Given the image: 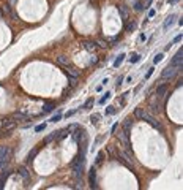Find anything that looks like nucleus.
I'll return each mask as SVG.
<instances>
[{"mask_svg":"<svg viewBox=\"0 0 183 190\" xmlns=\"http://www.w3.org/2000/svg\"><path fill=\"white\" fill-rule=\"evenodd\" d=\"M89 184L92 189H98L97 185V166H92L89 171Z\"/></svg>","mask_w":183,"mask_h":190,"instance_id":"5","label":"nucleus"},{"mask_svg":"<svg viewBox=\"0 0 183 190\" xmlns=\"http://www.w3.org/2000/svg\"><path fill=\"white\" fill-rule=\"evenodd\" d=\"M123 79H125V76H120V78L117 79V87H118V86H120L122 82H123Z\"/></svg>","mask_w":183,"mask_h":190,"instance_id":"41","label":"nucleus"},{"mask_svg":"<svg viewBox=\"0 0 183 190\" xmlns=\"http://www.w3.org/2000/svg\"><path fill=\"white\" fill-rule=\"evenodd\" d=\"M97 44H98V48H107V46H109V43H107V41H104V40H98Z\"/></svg>","mask_w":183,"mask_h":190,"instance_id":"31","label":"nucleus"},{"mask_svg":"<svg viewBox=\"0 0 183 190\" xmlns=\"http://www.w3.org/2000/svg\"><path fill=\"white\" fill-rule=\"evenodd\" d=\"M36 154H38V147H33L30 152H29V155H27V163H32V162L35 160V157H36Z\"/></svg>","mask_w":183,"mask_h":190,"instance_id":"17","label":"nucleus"},{"mask_svg":"<svg viewBox=\"0 0 183 190\" xmlns=\"http://www.w3.org/2000/svg\"><path fill=\"white\" fill-rule=\"evenodd\" d=\"M57 63L60 67H66V65H70V59H68L66 55L62 54V55H58V57H57Z\"/></svg>","mask_w":183,"mask_h":190,"instance_id":"16","label":"nucleus"},{"mask_svg":"<svg viewBox=\"0 0 183 190\" xmlns=\"http://www.w3.org/2000/svg\"><path fill=\"white\" fill-rule=\"evenodd\" d=\"M66 128H68V132L71 133V132H74V130H77V128H79V125H77V124H73V125H68Z\"/></svg>","mask_w":183,"mask_h":190,"instance_id":"33","label":"nucleus"},{"mask_svg":"<svg viewBox=\"0 0 183 190\" xmlns=\"http://www.w3.org/2000/svg\"><path fill=\"white\" fill-rule=\"evenodd\" d=\"M115 113H117L115 106H107V108H106V116H112V114H115Z\"/></svg>","mask_w":183,"mask_h":190,"instance_id":"28","label":"nucleus"},{"mask_svg":"<svg viewBox=\"0 0 183 190\" xmlns=\"http://www.w3.org/2000/svg\"><path fill=\"white\" fill-rule=\"evenodd\" d=\"M2 135H3V133H0V136H2Z\"/></svg>","mask_w":183,"mask_h":190,"instance_id":"46","label":"nucleus"},{"mask_svg":"<svg viewBox=\"0 0 183 190\" xmlns=\"http://www.w3.org/2000/svg\"><path fill=\"white\" fill-rule=\"evenodd\" d=\"M139 60H140V55L139 54H131V57H130V62L131 63H137V62H139Z\"/></svg>","mask_w":183,"mask_h":190,"instance_id":"23","label":"nucleus"},{"mask_svg":"<svg viewBox=\"0 0 183 190\" xmlns=\"http://www.w3.org/2000/svg\"><path fill=\"white\" fill-rule=\"evenodd\" d=\"M107 154L111 155V159H114V160L118 159V151L114 149V146H107Z\"/></svg>","mask_w":183,"mask_h":190,"instance_id":"18","label":"nucleus"},{"mask_svg":"<svg viewBox=\"0 0 183 190\" xmlns=\"http://www.w3.org/2000/svg\"><path fill=\"white\" fill-rule=\"evenodd\" d=\"M117 10H118V15L122 16V21H123V24H126V21H128V10H126V7H117Z\"/></svg>","mask_w":183,"mask_h":190,"instance_id":"14","label":"nucleus"},{"mask_svg":"<svg viewBox=\"0 0 183 190\" xmlns=\"http://www.w3.org/2000/svg\"><path fill=\"white\" fill-rule=\"evenodd\" d=\"M174 19H175V16H174V15H172V16H169V17H167V21L164 22V29L171 27V25H172V22H174Z\"/></svg>","mask_w":183,"mask_h":190,"instance_id":"27","label":"nucleus"},{"mask_svg":"<svg viewBox=\"0 0 183 190\" xmlns=\"http://www.w3.org/2000/svg\"><path fill=\"white\" fill-rule=\"evenodd\" d=\"M13 173L11 170H6V171H0V190H2L3 187H5V182L8 179V176H10Z\"/></svg>","mask_w":183,"mask_h":190,"instance_id":"10","label":"nucleus"},{"mask_svg":"<svg viewBox=\"0 0 183 190\" xmlns=\"http://www.w3.org/2000/svg\"><path fill=\"white\" fill-rule=\"evenodd\" d=\"M134 117L139 119V120H145V122H148L153 128H156L159 133L164 132V128H163V125L159 124V120H156L152 114H148L147 111L142 109V108H136V109H134Z\"/></svg>","mask_w":183,"mask_h":190,"instance_id":"1","label":"nucleus"},{"mask_svg":"<svg viewBox=\"0 0 183 190\" xmlns=\"http://www.w3.org/2000/svg\"><path fill=\"white\" fill-rule=\"evenodd\" d=\"M153 71H155V68H148V71H147V75H145V79H148L150 76L153 75Z\"/></svg>","mask_w":183,"mask_h":190,"instance_id":"39","label":"nucleus"},{"mask_svg":"<svg viewBox=\"0 0 183 190\" xmlns=\"http://www.w3.org/2000/svg\"><path fill=\"white\" fill-rule=\"evenodd\" d=\"M123 59H125V54H120V55H118V57L115 59V62H114V67H115V68L120 67L122 62H123Z\"/></svg>","mask_w":183,"mask_h":190,"instance_id":"22","label":"nucleus"},{"mask_svg":"<svg viewBox=\"0 0 183 190\" xmlns=\"http://www.w3.org/2000/svg\"><path fill=\"white\" fill-rule=\"evenodd\" d=\"M92 105H93V98H87L82 108H84V109H90V106H92Z\"/></svg>","mask_w":183,"mask_h":190,"instance_id":"30","label":"nucleus"},{"mask_svg":"<svg viewBox=\"0 0 183 190\" xmlns=\"http://www.w3.org/2000/svg\"><path fill=\"white\" fill-rule=\"evenodd\" d=\"M182 40H183V35H177L175 38H174V41H172V43H180Z\"/></svg>","mask_w":183,"mask_h":190,"instance_id":"38","label":"nucleus"},{"mask_svg":"<svg viewBox=\"0 0 183 190\" xmlns=\"http://www.w3.org/2000/svg\"><path fill=\"white\" fill-rule=\"evenodd\" d=\"M163 57H164V54H156V55H155V59H153V63H159L163 60Z\"/></svg>","mask_w":183,"mask_h":190,"instance_id":"32","label":"nucleus"},{"mask_svg":"<svg viewBox=\"0 0 183 190\" xmlns=\"http://www.w3.org/2000/svg\"><path fill=\"white\" fill-rule=\"evenodd\" d=\"M11 119L16 120V122H17V120H24V122H27V120H29L30 117H29L27 114H24V113H14V114L11 116Z\"/></svg>","mask_w":183,"mask_h":190,"instance_id":"15","label":"nucleus"},{"mask_svg":"<svg viewBox=\"0 0 183 190\" xmlns=\"http://www.w3.org/2000/svg\"><path fill=\"white\" fill-rule=\"evenodd\" d=\"M62 119V113H57L55 116H54V117L51 119V122H58V120Z\"/></svg>","mask_w":183,"mask_h":190,"instance_id":"35","label":"nucleus"},{"mask_svg":"<svg viewBox=\"0 0 183 190\" xmlns=\"http://www.w3.org/2000/svg\"><path fill=\"white\" fill-rule=\"evenodd\" d=\"M125 27H126V30H134L136 24H134V22H131V24H125Z\"/></svg>","mask_w":183,"mask_h":190,"instance_id":"36","label":"nucleus"},{"mask_svg":"<svg viewBox=\"0 0 183 190\" xmlns=\"http://www.w3.org/2000/svg\"><path fill=\"white\" fill-rule=\"evenodd\" d=\"M99 119H101V114H92V116H90V122H92V124H97Z\"/></svg>","mask_w":183,"mask_h":190,"instance_id":"29","label":"nucleus"},{"mask_svg":"<svg viewBox=\"0 0 183 190\" xmlns=\"http://www.w3.org/2000/svg\"><path fill=\"white\" fill-rule=\"evenodd\" d=\"M17 174H19L21 178L25 181V182H29V179H30V173H29V170H27L25 166H19V168H17Z\"/></svg>","mask_w":183,"mask_h":190,"instance_id":"11","label":"nucleus"},{"mask_svg":"<svg viewBox=\"0 0 183 190\" xmlns=\"http://www.w3.org/2000/svg\"><path fill=\"white\" fill-rule=\"evenodd\" d=\"M150 108H152V111H153V113H159V111H161L163 105L159 103V98H158L156 95H155L153 98L150 100Z\"/></svg>","mask_w":183,"mask_h":190,"instance_id":"6","label":"nucleus"},{"mask_svg":"<svg viewBox=\"0 0 183 190\" xmlns=\"http://www.w3.org/2000/svg\"><path fill=\"white\" fill-rule=\"evenodd\" d=\"M109 98H111V92H106V94L99 98V105H104V103H106V100H109Z\"/></svg>","mask_w":183,"mask_h":190,"instance_id":"26","label":"nucleus"},{"mask_svg":"<svg viewBox=\"0 0 183 190\" xmlns=\"http://www.w3.org/2000/svg\"><path fill=\"white\" fill-rule=\"evenodd\" d=\"M66 76H68V82H70V86L74 87L77 84V78L76 76H70V75H66Z\"/></svg>","mask_w":183,"mask_h":190,"instance_id":"24","label":"nucleus"},{"mask_svg":"<svg viewBox=\"0 0 183 190\" xmlns=\"http://www.w3.org/2000/svg\"><path fill=\"white\" fill-rule=\"evenodd\" d=\"M166 92H167V86H166V82H159V84L156 86V97H158L159 100H161V98H164Z\"/></svg>","mask_w":183,"mask_h":190,"instance_id":"7","label":"nucleus"},{"mask_svg":"<svg viewBox=\"0 0 183 190\" xmlns=\"http://www.w3.org/2000/svg\"><path fill=\"white\" fill-rule=\"evenodd\" d=\"M0 19H2V11H0Z\"/></svg>","mask_w":183,"mask_h":190,"instance_id":"45","label":"nucleus"},{"mask_svg":"<svg viewBox=\"0 0 183 190\" xmlns=\"http://www.w3.org/2000/svg\"><path fill=\"white\" fill-rule=\"evenodd\" d=\"M155 16V10H150L148 11V17H153Z\"/></svg>","mask_w":183,"mask_h":190,"instance_id":"42","label":"nucleus"},{"mask_svg":"<svg viewBox=\"0 0 183 190\" xmlns=\"http://www.w3.org/2000/svg\"><path fill=\"white\" fill-rule=\"evenodd\" d=\"M134 10L136 11H142L144 10V3L139 2V0H136V2H134Z\"/></svg>","mask_w":183,"mask_h":190,"instance_id":"25","label":"nucleus"},{"mask_svg":"<svg viewBox=\"0 0 183 190\" xmlns=\"http://www.w3.org/2000/svg\"><path fill=\"white\" fill-rule=\"evenodd\" d=\"M178 0H169V5H174V3H177Z\"/></svg>","mask_w":183,"mask_h":190,"instance_id":"43","label":"nucleus"},{"mask_svg":"<svg viewBox=\"0 0 183 190\" xmlns=\"http://www.w3.org/2000/svg\"><path fill=\"white\" fill-rule=\"evenodd\" d=\"M84 48H85V51H89V52H95V51L98 49V44H97V41H85Z\"/></svg>","mask_w":183,"mask_h":190,"instance_id":"13","label":"nucleus"},{"mask_svg":"<svg viewBox=\"0 0 183 190\" xmlns=\"http://www.w3.org/2000/svg\"><path fill=\"white\" fill-rule=\"evenodd\" d=\"M54 108H55V103H46V105L43 106V114L51 113V111H54Z\"/></svg>","mask_w":183,"mask_h":190,"instance_id":"19","label":"nucleus"},{"mask_svg":"<svg viewBox=\"0 0 183 190\" xmlns=\"http://www.w3.org/2000/svg\"><path fill=\"white\" fill-rule=\"evenodd\" d=\"M8 2H10V3H11V5H13V3H14V2H16V0H8Z\"/></svg>","mask_w":183,"mask_h":190,"instance_id":"44","label":"nucleus"},{"mask_svg":"<svg viewBox=\"0 0 183 190\" xmlns=\"http://www.w3.org/2000/svg\"><path fill=\"white\" fill-rule=\"evenodd\" d=\"M117 128H118V124H114V125H112V128H111V133H115V132H117Z\"/></svg>","mask_w":183,"mask_h":190,"instance_id":"40","label":"nucleus"},{"mask_svg":"<svg viewBox=\"0 0 183 190\" xmlns=\"http://www.w3.org/2000/svg\"><path fill=\"white\" fill-rule=\"evenodd\" d=\"M103 160H104V152H98V155H97V160H95V166L101 165V163H103Z\"/></svg>","mask_w":183,"mask_h":190,"instance_id":"21","label":"nucleus"},{"mask_svg":"<svg viewBox=\"0 0 183 190\" xmlns=\"http://www.w3.org/2000/svg\"><path fill=\"white\" fill-rule=\"evenodd\" d=\"M133 125H134V120H133L131 117H128V119H125V122H123V125H122V130L130 135V133H131V128H133Z\"/></svg>","mask_w":183,"mask_h":190,"instance_id":"9","label":"nucleus"},{"mask_svg":"<svg viewBox=\"0 0 183 190\" xmlns=\"http://www.w3.org/2000/svg\"><path fill=\"white\" fill-rule=\"evenodd\" d=\"M63 71H65L66 75H70V76H76V78H79V76H81V70H77L76 67H70V65H66V67H63Z\"/></svg>","mask_w":183,"mask_h":190,"instance_id":"8","label":"nucleus"},{"mask_svg":"<svg viewBox=\"0 0 183 190\" xmlns=\"http://www.w3.org/2000/svg\"><path fill=\"white\" fill-rule=\"evenodd\" d=\"M14 125H16V120H13L11 117L2 120V127L5 128V130H13V128H14Z\"/></svg>","mask_w":183,"mask_h":190,"instance_id":"12","label":"nucleus"},{"mask_svg":"<svg viewBox=\"0 0 183 190\" xmlns=\"http://www.w3.org/2000/svg\"><path fill=\"white\" fill-rule=\"evenodd\" d=\"M118 140L123 143V146H125L126 151H131V141H130V135H128V133L120 130V132H118Z\"/></svg>","mask_w":183,"mask_h":190,"instance_id":"4","label":"nucleus"},{"mask_svg":"<svg viewBox=\"0 0 183 190\" xmlns=\"http://www.w3.org/2000/svg\"><path fill=\"white\" fill-rule=\"evenodd\" d=\"M182 68H183V67H172V65H167V67L161 71V78H163V79H171V78H174L175 75H178V71H180Z\"/></svg>","mask_w":183,"mask_h":190,"instance_id":"2","label":"nucleus"},{"mask_svg":"<svg viewBox=\"0 0 183 190\" xmlns=\"http://www.w3.org/2000/svg\"><path fill=\"white\" fill-rule=\"evenodd\" d=\"M76 114V109H71V111H66V114H65V117H71V116H74Z\"/></svg>","mask_w":183,"mask_h":190,"instance_id":"37","label":"nucleus"},{"mask_svg":"<svg viewBox=\"0 0 183 190\" xmlns=\"http://www.w3.org/2000/svg\"><path fill=\"white\" fill-rule=\"evenodd\" d=\"M70 135V132H68V128H63V130H58V136H57V141L63 140V138H66Z\"/></svg>","mask_w":183,"mask_h":190,"instance_id":"20","label":"nucleus"},{"mask_svg":"<svg viewBox=\"0 0 183 190\" xmlns=\"http://www.w3.org/2000/svg\"><path fill=\"white\" fill-rule=\"evenodd\" d=\"M169 65H172V67H183V48L172 57V60H171Z\"/></svg>","mask_w":183,"mask_h":190,"instance_id":"3","label":"nucleus"},{"mask_svg":"<svg viewBox=\"0 0 183 190\" xmlns=\"http://www.w3.org/2000/svg\"><path fill=\"white\" fill-rule=\"evenodd\" d=\"M44 128H46V124H40V125H36V127H35V132H36V133H38V132H43Z\"/></svg>","mask_w":183,"mask_h":190,"instance_id":"34","label":"nucleus"}]
</instances>
